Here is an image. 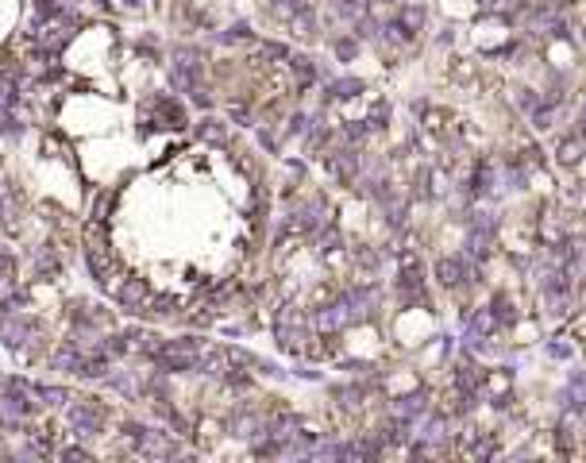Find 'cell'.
Here are the masks:
<instances>
[{
  "label": "cell",
  "mask_w": 586,
  "mask_h": 463,
  "mask_svg": "<svg viewBox=\"0 0 586 463\" xmlns=\"http://www.w3.org/2000/svg\"><path fill=\"white\" fill-rule=\"evenodd\" d=\"M467 259H463V255H456V259H448V255H443V259L436 263V278L443 282V286H463V282H467Z\"/></svg>",
  "instance_id": "cell-11"
},
{
  "label": "cell",
  "mask_w": 586,
  "mask_h": 463,
  "mask_svg": "<svg viewBox=\"0 0 586 463\" xmlns=\"http://www.w3.org/2000/svg\"><path fill=\"white\" fill-rule=\"evenodd\" d=\"M552 116H555L552 108H536V116H533V120H536V128H552Z\"/></svg>",
  "instance_id": "cell-32"
},
{
  "label": "cell",
  "mask_w": 586,
  "mask_h": 463,
  "mask_svg": "<svg viewBox=\"0 0 586 463\" xmlns=\"http://www.w3.org/2000/svg\"><path fill=\"white\" fill-rule=\"evenodd\" d=\"M424 409H428L424 394H409V398H398V405H394V413H398L401 421H417V417H424Z\"/></svg>",
  "instance_id": "cell-14"
},
{
  "label": "cell",
  "mask_w": 586,
  "mask_h": 463,
  "mask_svg": "<svg viewBox=\"0 0 586 463\" xmlns=\"http://www.w3.org/2000/svg\"><path fill=\"white\" fill-rule=\"evenodd\" d=\"M424 27V8H417V4H405L401 8V16H398V31L405 35V39H413Z\"/></svg>",
  "instance_id": "cell-13"
},
{
  "label": "cell",
  "mask_w": 586,
  "mask_h": 463,
  "mask_svg": "<svg viewBox=\"0 0 586 463\" xmlns=\"http://www.w3.org/2000/svg\"><path fill=\"white\" fill-rule=\"evenodd\" d=\"M170 305H174V301H170V297H158V301H155V313H174V309H170Z\"/></svg>",
  "instance_id": "cell-34"
},
{
  "label": "cell",
  "mask_w": 586,
  "mask_h": 463,
  "mask_svg": "<svg viewBox=\"0 0 586 463\" xmlns=\"http://www.w3.org/2000/svg\"><path fill=\"white\" fill-rule=\"evenodd\" d=\"M355 51H359V35H355V39H336V54H339V58H355Z\"/></svg>",
  "instance_id": "cell-25"
},
{
  "label": "cell",
  "mask_w": 586,
  "mask_h": 463,
  "mask_svg": "<svg viewBox=\"0 0 586 463\" xmlns=\"http://www.w3.org/2000/svg\"><path fill=\"white\" fill-rule=\"evenodd\" d=\"M355 320H359V309H355L351 294H344V297L336 301V305H328V309H320V313H317V325L324 328V332L347 328V325H355Z\"/></svg>",
  "instance_id": "cell-7"
},
{
  "label": "cell",
  "mask_w": 586,
  "mask_h": 463,
  "mask_svg": "<svg viewBox=\"0 0 586 463\" xmlns=\"http://www.w3.org/2000/svg\"><path fill=\"white\" fill-rule=\"evenodd\" d=\"M31 332H35V325H27V320H4V325H0V336H4L8 347H20Z\"/></svg>",
  "instance_id": "cell-15"
},
{
  "label": "cell",
  "mask_w": 586,
  "mask_h": 463,
  "mask_svg": "<svg viewBox=\"0 0 586 463\" xmlns=\"http://www.w3.org/2000/svg\"><path fill=\"white\" fill-rule=\"evenodd\" d=\"M324 166H328V174H332L339 185H351L359 178V170H363V155H359L355 147H344V151H336V155H328Z\"/></svg>",
  "instance_id": "cell-6"
},
{
  "label": "cell",
  "mask_w": 586,
  "mask_h": 463,
  "mask_svg": "<svg viewBox=\"0 0 586 463\" xmlns=\"http://www.w3.org/2000/svg\"><path fill=\"white\" fill-rule=\"evenodd\" d=\"M482 4V12H494V8H502V0H478Z\"/></svg>",
  "instance_id": "cell-37"
},
{
  "label": "cell",
  "mask_w": 586,
  "mask_h": 463,
  "mask_svg": "<svg viewBox=\"0 0 586 463\" xmlns=\"http://www.w3.org/2000/svg\"><path fill=\"white\" fill-rule=\"evenodd\" d=\"M582 128H586V112H582Z\"/></svg>",
  "instance_id": "cell-38"
},
{
  "label": "cell",
  "mask_w": 586,
  "mask_h": 463,
  "mask_svg": "<svg viewBox=\"0 0 586 463\" xmlns=\"http://www.w3.org/2000/svg\"><path fill=\"white\" fill-rule=\"evenodd\" d=\"M12 274H16V267L8 259H0V294H8V290H12Z\"/></svg>",
  "instance_id": "cell-26"
},
{
  "label": "cell",
  "mask_w": 586,
  "mask_h": 463,
  "mask_svg": "<svg viewBox=\"0 0 586 463\" xmlns=\"http://www.w3.org/2000/svg\"><path fill=\"white\" fill-rule=\"evenodd\" d=\"M262 54H267V58H286V46H262Z\"/></svg>",
  "instance_id": "cell-33"
},
{
  "label": "cell",
  "mask_w": 586,
  "mask_h": 463,
  "mask_svg": "<svg viewBox=\"0 0 586 463\" xmlns=\"http://www.w3.org/2000/svg\"><path fill=\"white\" fill-rule=\"evenodd\" d=\"M386 220H390L394 228H401V224H405V201H398V197H386Z\"/></svg>",
  "instance_id": "cell-20"
},
{
  "label": "cell",
  "mask_w": 586,
  "mask_h": 463,
  "mask_svg": "<svg viewBox=\"0 0 586 463\" xmlns=\"http://www.w3.org/2000/svg\"><path fill=\"white\" fill-rule=\"evenodd\" d=\"M201 139H209V143H224V128L216 124V120H205V124H201Z\"/></svg>",
  "instance_id": "cell-23"
},
{
  "label": "cell",
  "mask_w": 586,
  "mask_h": 463,
  "mask_svg": "<svg viewBox=\"0 0 586 463\" xmlns=\"http://www.w3.org/2000/svg\"><path fill=\"white\" fill-rule=\"evenodd\" d=\"M490 243H494V216L478 213L475 220H471V232H467V251L471 255H482Z\"/></svg>",
  "instance_id": "cell-9"
},
{
  "label": "cell",
  "mask_w": 586,
  "mask_h": 463,
  "mask_svg": "<svg viewBox=\"0 0 586 463\" xmlns=\"http://www.w3.org/2000/svg\"><path fill=\"white\" fill-rule=\"evenodd\" d=\"M278 344H282V352H297L301 347V340H305V320H301V313L293 305H286L278 313Z\"/></svg>",
  "instance_id": "cell-5"
},
{
  "label": "cell",
  "mask_w": 586,
  "mask_h": 463,
  "mask_svg": "<svg viewBox=\"0 0 586 463\" xmlns=\"http://www.w3.org/2000/svg\"><path fill=\"white\" fill-rule=\"evenodd\" d=\"M170 78H174V89L182 93H201V62H197V51H178L174 66H170Z\"/></svg>",
  "instance_id": "cell-3"
},
{
  "label": "cell",
  "mask_w": 586,
  "mask_h": 463,
  "mask_svg": "<svg viewBox=\"0 0 586 463\" xmlns=\"http://www.w3.org/2000/svg\"><path fill=\"white\" fill-rule=\"evenodd\" d=\"M428 182H432V174H428V170H417L413 185H417V193H421V197H428V193H432V185H428Z\"/></svg>",
  "instance_id": "cell-30"
},
{
  "label": "cell",
  "mask_w": 586,
  "mask_h": 463,
  "mask_svg": "<svg viewBox=\"0 0 586 463\" xmlns=\"http://www.w3.org/2000/svg\"><path fill=\"white\" fill-rule=\"evenodd\" d=\"M54 367H58V371H78V375H81L85 355L78 352V344H73V347H62V352H54Z\"/></svg>",
  "instance_id": "cell-17"
},
{
  "label": "cell",
  "mask_w": 586,
  "mask_h": 463,
  "mask_svg": "<svg viewBox=\"0 0 586 463\" xmlns=\"http://www.w3.org/2000/svg\"><path fill=\"white\" fill-rule=\"evenodd\" d=\"M116 297H120V305H124V309H143L147 305V282L143 278H128L124 282V286H120L116 290Z\"/></svg>",
  "instance_id": "cell-12"
},
{
  "label": "cell",
  "mask_w": 586,
  "mask_h": 463,
  "mask_svg": "<svg viewBox=\"0 0 586 463\" xmlns=\"http://www.w3.org/2000/svg\"><path fill=\"white\" fill-rule=\"evenodd\" d=\"M81 375H85V379H105V375H108V359H105V355H97V359H85Z\"/></svg>",
  "instance_id": "cell-19"
},
{
  "label": "cell",
  "mask_w": 586,
  "mask_h": 463,
  "mask_svg": "<svg viewBox=\"0 0 586 463\" xmlns=\"http://www.w3.org/2000/svg\"><path fill=\"white\" fill-rule=\"evenodd\" d=\"M112 386H116L120 394H139V386H135V379H131V375H116V379H112Z\"/></svg>",
  "instance_id": "cell-28"
},
{
  "label": "cell",
  "mask_w": 586,
  "mask_h": 463,
  "mask_svg": "<svg viewBox=\"0 0 586 463\" xmlns=\"http://www.w3.org/2000/svg\"><path fill=\"white\" fill-rule=\"evenodd\" d=\"M475 382H478V375L471 371V367H459V371H456V386H459L463 394H471V390H475Z\"/></svg>",
  "instance_id": "cell-22"
},
{
  "label": "cell",
  "mask_w": 586,
  "mask_h": 463,
  "mask_svg": "<svg viewBox=\"0 0 586 463\" xmlns=\"http://www.w3.org/2000/svg\"><path fill=\"white\" fill-rule=\"evenodd\" d=\"M31 39L39 43L43 51H54V46H62L66 39H70V31H66V24L58 20V12H54V16H46V20H39V24H35Z\"/></svg>",
  "instance_id": "cell-8"
},
{
  "label": "cell",
  "mask_w": 586,
  "mask_h": 463,
  "mask_svg": "<svg viewBox=\"0 0 586 463\" xmlns=\"http://www.w3.org/2000/svg\"><path fill=\"white\" fill-rule=\"evenodd\" d=\"M494 309H498V320H513V313H509V297H494Z\"/></svg>",
  "instance_id": "cell-31"
},
{
  "label": "cell",
  "mask_w": 586,
  "mask_h": 463,
  "mask_svg": "<svg viewBox=\"0 0 586 463\" xmlns=\"http://www.w3.org/2000/svg\"><path fill=\"white\" fill-rule=\"evenodd\" d=\"M339 398H344V409H359V390H351V386H339Z\"/></svg>",
  "instance_id": "cell-29"
},
{
  "label": "cell",
  "mask_w": 586,
  "mask_h": 463,
  "mask_svg": "<svg viewBox=\"0 0 586 463\" xmlns=\"http://www.w3.org/2000/svg\"><path fill=\"white\" fill-rule=\"evenodd\" d=\"M201 340L193 336H182V340H170V344H163L155 352V363L163 367V371H201Z\"/></svg>",
  "instance_id": "cell-1"
},
{
  "label": "cell",
  "mask_w": 586,
  "mask_h": 463,
  "mask_svg": "<svg viewBox=\"0 0 586 463\" xmlns=\"http://www.w3.org/2000/svg\"><path fill=\"white\" fill-rule=\"evenodd\" d=\"M293 27H297L301 35H317V31H313L317 24H313V16H309V12H297V16H293Z\"/></svg>",
  "instance_id": "cell-27"
},
{
  "label": "cell",
  "mask_w": 586,
  "mask_h": 463,
  "mask_svg": "<svg viewBox=\"0 0 586 463\" xmlns=\"http://www.w3.org/2000/svg\"><path fill=\"white\" fill-rule=\"evenodd\" d=\"M66 421H70V429L78 432V437H97L101 424H105V409L101 405H89V402H78L66 409Z\"/></svg>",
  "instance_id": "cell-4"
},
{
  "label": "cell",
  "mask_w": 586,
  "mask_h": 463,
  "mask_svg": "<svg viewBox=\"0 0 586 463\" xmlns=\"http://www.w3.org/2000/svg\"><path fill=\"white\" fill-rule=\"evenodd\" d=\"M289 66H293V73H297L301 85L313 81V62H309V58H301V54H297V58H289Z\"/></svg>",
  "instance_id": "cell-21"
},
{
  "label": "cell",
  "mask_w": 586,
  "mask_h": 463,
  "mask_svg": "<svg viewBox=\"0 0 586 463\" xmlns=\"http://www.w3.org/2000/svg\"><path fill=\"white\" fill-rule=\"evenodd\" d=\"M363 136H366L363 124H351V128H347V139H363Z\"/></svg>",
  "instance_id": "cell-36"
},
{
  "label": "cell",
  "mask_w": 586,
  "mask_h": 463,
  "mask_svg": "<svg viewBox=\"0 0 586 463\" xmlns=\"http://www.w3.org/2000/svg\"><path fill=\"white\" fill-rule=\"evenodd\" d=\"M62 456H66V459H89V452H81V448H66Z\"/></svg>",
  "instance_id": "cell-35"
},
{
  "label": "cell",
  "mask_w": 586,
  "mask_h": 463,
  "mask_svg": "<svg viewBox=\"0 0 586 463\" xmlns=\"http://www.w3.org/2000/svg\"><path fill=\"white\" fill-rule=\"evenodd\" d=\"M579 158H582V143H579V139H563V143H560V163L575 166Z\"/></svg>",
  "instance_id": "cell-18"
},
{
  "label": "cell",
  "mask_w": 586,
  "mask_h": 463,
  "mask_svg": "<svg viewBox=\"0 0 586 463\" xmlns=\"http://www.w3.org/2000/svg\"><path fill=\"white\" fill-rule=\"evenodd\" d=\"M128 437H131V444H135L139 456H147V459H170V456H178V444L170 440L166 432H158V429L128 424Z\"/></svg>",
  "instance_id": "cell-2"
},
{
  "label": "cell",
  "mask_w": 586,
  "mask_h": 463,
  "mask_svg": "<svg viewBox=\"0 0 586 463\" xmlns=\"http://www.w3.org/2000/svg\"><path fill=\"white\" fill-rule=\"evenodd\" d=\"M39 398H43L46 405H62V402H70V398H66V390H58V386H39Z\"/></svg>",
  "instance_id": "cell-24"
},
{
  "label": "cell",
  "mask_w": 586,
  "mask_h": 463,
  "mask_svg": "<svg viewBox=\"0 0 586 463\" xmlns=\"http://www.w3.org/2000/svg\"><path fill=\"white\" fill-rule=\"evenodd\" d=\"M232 432H235V437H243V440H255V437H262V432L270 437V421H262L259 413H235V417H232Z\"/></svg>",
  "instance_id": "cell-10"
},
{
  "label": "cell",
  "mask_w": 586,
  "mask_h": 463,
  "mask_svg": "<svg viewBox=\"0 0 586 463\" xmlns=\"http://www.w3.org/2000/svg\"><path fill=\"white\" fill-rule=\"evenodd\" d=\"M359 93H363V81L359 78H339V81L328 85V97L332 101H351V97H359Z\"/></svg>",
  "instance_id": "cell-16"
}]
</instances>
